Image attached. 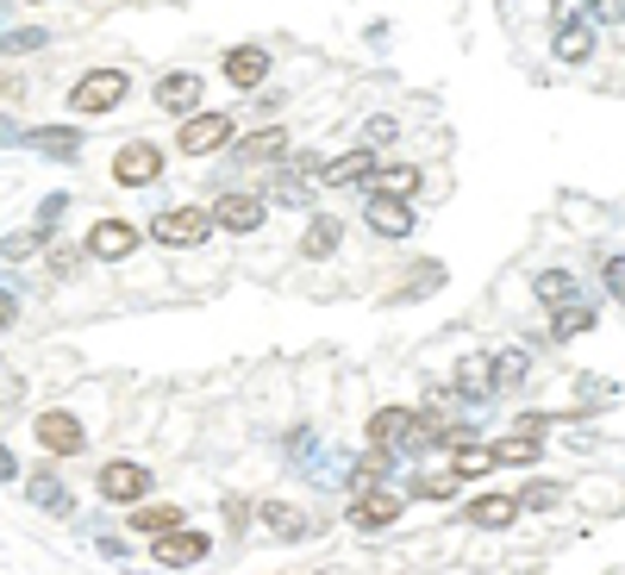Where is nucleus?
<instances>
[{"instance_id": "nucleus-1", "label": "nucleus", "mask_w": 625, "mask_h": 575, "mask_svg": "<svg viewBox=\"0 0 625 575\" xmlns=\"http://www.w3.org/2000/svg\"><path fill=\"white\" fill-rule=\"evenodd\" d=\"M125 95H132V75L113 70V63H100V70H88V75H75V82H70V113L100 120V113H113Z\"/></svg>"}, {"instance_id": "nucleus-2", "label": "nucleus", "mask_w": 625, "mask_h": 575, "mask_svg": "<svg viewBox=\"0 0 625 575\" xmlns=\"http://www.w3.org/2000/svg\"><path fill=\"white\" fill-rule=\"evenodd\" d=\"M207 232H213V213H207V207H163V213L150 220V238L170 245V250L207 245Z\"/></svg>"}, {"instance_id": "nucleus-3", "label": "nucleus", "mask_w": 625, "mask_h": 575, "mask_svg": "<svg viewBox=\"0 0 625 575\" xmlns=\"http://www.w3.org/2000/svg\"><path fill=\"white\" fill-rule=\"evenodd\" d=\"M232 113H188L182 120V132H175V150L182 157H213V150H225L232 145Z\"/></svg>"}, {"instance_id": "nucleus-4", "label": "nucleus", "mask_w": 625, "mask_h": 575, "mask_svg": "<svg viewBox=\"0 0 625 575\" xmlns=\"http://www.w3.org/2000/svg\"><path fill=\"white\" fill-rule=\"evenodd\" d=\"M207 213H213V225H220V232H263L270 200L250 195V188H220V200H213Z\"/></svg>"}, {"instance_id": "nucleus-5", "label": "nucleus", "mask_w": 625, "mask_h": 575, "mask_svg": "<svg viewBox=\"0 0 625 575\" xmlns=\"http://www.w3.org/2000/svg\"><path fill=\"white\" fill-rule=\"evenodd\" d=\"M113 182H120V188H150V182H163V150L145 145V138L120 145L113 150Z\"/></svg>"}, {"instance_id": "nucleus-6", "label": "nucleus", "mask_w": 625, "mask_h": 575, "mask_svg": "<svg viewBox=\"0 0 625 575\" xmlns=\"http://www.w3.org/2000/svg\"><path fill=\"white\" fill-rule=\"evenodd\" d=\"M370 438L382 450H407V445H420L425 438V413H413V407H382L370 420Z\"/></svg>"}, {"instance_id": "nucleus-7", "label": "nucleus", "mask_w": 625, "mask_h": 575, "mask_svg": "<svg viewBox=\"0 0 625 575\" xmlns=\"http://www.w3.org/2000/svg\"><path fill=\"white\" fill-rule=\"evenodd\" d=\"M220 75L232 82V88L257 95V88L270 82V50H263V45H232V50L220 57Z\"/></svg>"}, {"instance_id": "nucleus-8", "label": "nucleus", "mask_w": 625, "mask_h": 575, "mask_svg": "<svg viewBox=\"0 0 625 575\" xmlns=\"http://www.w3.org/2000/svg\"><path fill=\"white\" fill-rule=\"evenodd\" d=\"M363 225H370V232H382V238H407V232H413V207H407L400 195L370 188V200H363Z\"/></svg>"}, {"instance_id": "nucleus-9", "label": "nucleus", "mask_w": 625, "mask_h": 575, "mask_svg": "<svg viewBox=\"0 0 625 575\" xmlns=\"http://www.w3.org/2000/svg\"><path fill=\"white\" fill-rule=\"evenodd\" d=\"M138 238H145V232H138L132 220H100L95 232H88V257H100V263H125V257L138 250Z\"/></svg>"}, {"instance_id": "nucleus-10", "label": "nucleus", "mask_w": 625, "mask_h": 575, "mask_svg": "<svg viewBox=\"0 0 625 575\" xmlns=\"http://www.w3.org/2000/svg\"><path fill=\"white\" fill-rule=\"evenodd\" d=\"M32 438H38L50 457H75V450L88 445V432H82V420H75V413H38Z\"/></svg>"}, {"instance_id": "nucleus-11", "label": "nucleus", "mask_w": 625, "mask_h": 575, "mask_svg": "<svg viewBox=\"0 0 625 575\" xmlns=\"http://www.w3.org/2000/svg\"><path fill=\"white\" fill-rule=\"evenodd\" d=\"M400 520V495H388V488H357V500H350V525L357 532H382V525Z\"/></svg>"}, {"instance_id": "nucleus-12", "label": "nucleus", "mask_w": 625, "mask_h": 575, "mask_svg": "<svg viewBox=\"0 0 625 575\" xmlns=\"http://www.w3.org/2000/svg\"><path fill=\"white\" fill-rule=\"evenodd\" d=\"M375 175V145H357V150H345V157H332L320 170V182L325 188H363Z\"/></svg>"}, {"instance_id": "nucleus-13", "label": "nucleus", "mask_w": 625, "mask_h": 575, "mask_svg": "<svg viewBox=\"0 0 625 575\" xmlns=\"http://www.w3.org/2000/svg\"><path fill=\"white\" fill-rule=\"evenodd\" d=\"M95 482H100V500H145L150 495V470H145V463H107Z\"/></svg>"}, {"instance_id": "nucleus-14", "label": "nucleus", "mask_w": 625, "mask_h": 575, "mask_svg": "<svg viewBox=\"0 0 625 575\" xmlns=\"http://www.w3.org/2000/svg\"><path fill=\"white\" fill-rule=\"evenodd\" d=\"M200 88H207V82H200L195 70H170L163 82H157V107H163V113H182V120H188V113L200 107Z\"/></svg>"}, {"instance_id": "nucleus-15", "label": "nucleus", "mask_w": 625, "mask_h": 575, "mask_svg": "<svg viewBox=\"0 0 625 575\" xmlns=\"http://www.w3.org/2000/svg\"><path fill=\"white\" fill-rule=\"evenodd\" d=\"M200 557H207V532L175 525V532L157 538V563H163V570H188V563H200Z\"/></svg>"}, {"instance_id": "nucleus-16", "label": "nucleus", "mask_w": 625, "mask_h": 575, "mask_svg": "<svg viewBox=\"0 0 625 575\" xmlns=\"http://www.w3.org/2000/svg\"><path fill=\"white\" fill-rule=\"evenodd\" d=\"M25 145L45 150L50 163H75V157H82V132H75V125H32Z\"/></svg>"}, {"instance_id": "nucleus-17", "label": "nucleus", "mask_w": 625, "mask_h": 575, "mask_svg": "<svg viewBox=\"0 0 625 575\" xmlns=\"http://www.w3.org/2000/svg\"><path fill=\"white\" fill-rule=\"evenodd\" d=\"M513 520H520V495H475L470 500V525H482V532H507Z\"/></svg>"}, {"instance_id": "nucleus-18", "label": "nucleus", "mask_w": 625, "mask_h": 575, "mask_svg": "<svg viewBox=\"0 0 625 575\" xmlns=\"http://www.w3.org/2000/svg\"><path fill=\"white\" fill-rule=\"evenodd\" d=\"M263 525H270L275 538H288V545L313 538V520H307L300 507H288V500H263Z\"/></svg>"}, {"instance_id": "nucleus-19", "label": "nucleus", "mask_w": 625, "mask_h": 575, "mask_svg": "<svg viewBox=\"0 0 625 575\" xmlns=\"http://www.w3.org/2000/svg\"><path fill=\"white\" fill-rule=\"evenodd\" d=\"M25 500H38V507H50V513H75V500L63 495L57 470H32V475H25Z\"/></svg>"}, {"instance_id": "nucleus-20", "label": "nucleus", "mask_w": 625, "mask_h": 575, "mask_svg": "<svg viewBox=\"0 0 625 575\" xmlns=\"http://www.w3.org/2000/svg\"><path fill=\"white\" fill-rule=\"evenodd\" d=\"M282 157H288V132L282 125H270V132H257V138L238 145V163H282Z\"/></svg>"}, {"instance_id": "nucleus-21", "label": "nucleus", "mask_w": 625, "mask_h": 575, "mask_svg": "<svg viewBox=\"0 0 625 575\" xmlns=\"http://www.w3.org/2000/svg\"><path fill=\"white\" fill-rule=\"evenodd\" d=\"M525 375H532V357H525V350H500V357H488V388H520Z\"/></svg>"}, {"instance_id": "nucleus-22", "label": "nucleus", "mask_w": 625, "mask_h": 575, "mask_svg": "<svg viewBox=\"0 0 625 575\" xmlns=\"http://www.w3.org/2000/svg\"><path fill=\"white\" fill-rule=\"evenodd\" d=\"M557 57H563V63H588V57H595V32H588V20L557 25Z\"/></svg>"}, {"instance_id": "nucleus-23", "label": "nucleus", "mask_w": 625, "mask_h": 575, "mask_svg": "<svg viewBox=\"0 0 625 575\" xmlns=\"http://www.w3.org/2000/svg\"><path fill=\"white\" fill-rule=\"evenodd\" d=\"M370 182H375V188H382V195H400V200H413V195H420V182H425V175L413 170V163H395V170H375Z\"/></svg>"}, {"instance_id": "nucleus-24", "label": "nucleus", "mask_w": 625, "mask_h": 575, "mask_svg": "<svg viewBox=\"0 0 625 575\" xmlns=\"http://www.w3.org/2000/svg\"><path fill=\"white\" fill-rule=\"evenodd\" d=\"M550 332H557V338H582V332H595V307H582V300L557 307V313H550Z\"/></svg>"}, {"instance_id": "nucleus-25", "label": "nucleus", "mask_w": 625, "mask_h": 575, "mask_svg": "<svg viewBox=\"0 0 625 575\" xmlns=\"http://www.w3.org/2000/svg\"><path fill=\"white\" fill-rule=\"evenodd\" d=\"M532 295H538V300L550 307V313H557V307H570V300H575V275H570V270H545Z\"/></svg>"}, {"instance_id": "nucleus-26", "label": "nucleus", "mask_w": 625, "mask_h": 575, "mask_svg": "<svg viewBox=\"0 0 625 575\" xmlns=\"http://www.w3.org/2000/svg\"><path fill=\"white\" fill-rule=\"evenodd\" d=\"M338 232H345V225L338 220H307V238H300V250H307V257H332V250H338Z\"/></svg>"}, {"instance_id": "nucleus-27", "label": "nucleus", "mask_w": 625, "mask_h": 575, "mask_svg": "<svg viewBox=\"0 0 625 575\" xmlns=\"http://www.w3.org/2000/svg\"><path fill=\"white\" fill-rule=\"evenodd\" d=\"M175 525H182V507H138L132 513V532H150V538H163Z\"/></svg>"}, {"instance_id": "nucleus-28", "label": "nucleus", "mask_w": 625, "mask_h": 575, "mask_svg": "<svg viewBox=\"0 0 625 575\" xmlns=\"http://www.w3.org/2000/svg\"><path fill=\"white\" fill-rule=\"evenodd\" d=\"M50 32L45 25H20V32H0V57H20V50H45Z\"/></svg>"}, {"instance_id": "nucleus-29", "label": "nucleus", "mask_w": 625, "mask_h": 575, "mask_svg": "<svg viewBox=\"0 0 625 575\" xmlns=\"http://www.w3.org/2000/svg\"><path fill=\"white\" fill-rule=\"evenodd\" d=\"M488 457H495V463H532V457H538V438H532V432H513V438H500Z\"/></svg>"}, {"instance_id": "nucleus-30", "label": "nucleus", "mask_w": 625, "mask_h": 575, "mask_svg": "<svg viewBox=\"0 0 625 575\" xmlns=\"http://www.w3.org/2000/svg\"><path fill=\"white\" fill-rule=\"evenodd\" d=\"M457 482H463V475H457V470L420 475V482H413V495H420V500H450V495H457Z\"/></svg>"}, {"instance_id": "nucleus-31", "label": "nucleus", "mask_w": 625, "mask_h": 575, "mask_svg": "<svg viewBox=\"0 0 625 575\" xmlns=\"http://www.w3.org/2000/svg\"><path fill=\"white\" fill-rule=\"evenodd\" d=\"M450 470L463 475V482H470V475H488L495 470V457H488V450H475V445H463V438H457V463H450Z\"/></svg>"}, {"instance_id": "nucleus-32", "label": "nucleus", "mask_w": 625, "mask_h": 575, "mask_svg": "<svg viewBox=\"0 0 625 575\" xmlns=\"http://www.w3.org/2000/svg\"><path fill=\"white\" fill-rule=\"evenodd\" d=\"M38 245H45V225H38V232H13V238L0 245V257H7V263H20V257H32Z\"/></svg>"}, {"instance_id": "nucleus-33", "label": "nucleus", "mask_w": 625, "mask_h": 575, "mask_svg": "<svg viewBox=\"0 0 625 575\" xmlns=\"http://www.w3.org/2000/svg\"><path fill=\"white\" fill-rule=\"evenodd\" d=\"M457 382H463V395H488V363H463Z\"/></svg>"}, {"instance_id": "nucleus-34", "label": "nucleus", "mask_w": 625, "mask_h": 575, "mask_svg": "<svg viewBox=\"0 0 625 575\" xmlns=\"http://www.w3.org/2000/svg\"><path fill=\"white\" fill-rule=\"evenodd\" d=\"M557 500H563V488H550V482H545V488H525L520 507H557Z\"/></svg>"}, {"instance_id": "nucleus-35", "label": "nucleus", "mask_w": 625, "mask_h": 575, "mask_svg": "<svg viewBox=\"0 0 625 575\" xmlns=\"http://www.w3.org/2000/svg\"><path fill=\"white\" fill-rule=\"evenodd\" d=\"M363 132H370V145H388V138H395L400 125H395V120H388V113H375V120H370V125H363Z\"/></svg>"}, {"instance_id": "nucleus-36", "label": "nucleus", "mask_w": 625, "mask_h": 575, "mask_svg": "<svg viewBox=\"0 0 625 575\" xmlns=\"http://www.w3.org/2000/svg\"><path fill=\"white\" fill-rule=\"evenodd\" d=\"M13 325H20V300H13V295H7V288H0V338H7Z\"/></svg>"}, {"instance_id": "nucleus-37", "label": "nucleus", "mask_w": 625, "mask_h": 575, "mask_svg": "<svg viewBox=\"0 0 625 575\" xmlns=\"http://www.w3.org/2000/svg\"><path fill=\"white\" fill-rule=\"evenodd\" d=\"M607 288H613V300L625 307V257H613V263H607Z\"/></svg>"}, {"instance_id": "nucleus-38", "label": "nucleus", "mask_w": 625, "mask_h": 575, "mask_svg": "<svg viewBox=\"0 0 625 575\" xmlns=\"http://www.w3.org/2000/svg\"><path fill=\"white\" fill-rule=\"evenodd\" d=\"M550 20H557V25H575V20H588V13H582V0H557V7H550Z\"/></svg>"}, {"instance_id": "nucleus-39", "label": "nucleus", "mask_w": 625, "mask_h": 575, "mask_svg": "<svg viewBox=\"0 0 625 575\" xmlns=\"http://www.w3.org/2000/svg\"><path fill=\"white\" fill-rule=\"evenodd\" d=\"M75 263H82V257H75V250H50V270H57V275H70Z\"/></svg>"}, {"instance_id": "nucleus-40", "label": "nucleus", "mask_w": 625, "mask_h": 575, "mask_svg": "<svg viewBox=\"0 0 625 575\" xmlns=\"http://www.w3.org/2000/svg\"><path fill=\"white\" fill-rule=\"evenodd\" d=\"M7 145H25V132H20L13 120H7V113H0V150H7Z\"/></svg>"}, {"instance_id": "nucleus-41", "label": "nucleus", "mask_w": 625, "mask_h": 575, "mask_svg": "<svg viewBox=\"0 0 625 575\" xmlns=\"http://www.w3.org/2000/svg\"><path fill=\"white\" fill-rule=\"evenodd\" d=\"M595 13H600V20L620 25V20H625V0H595Z\"/></svg>"}, {"instance_id": "nucleus-42", "label": "nucleus", "mask_w": 625, "mask_h": 575, "mask_svg": "<svg viewBox=\"0 0 625 575\" xmlns=\"http://www.w3.org/2000/svg\"><path fill=\"white\" fill-rule=\"evenodd\" d=\"M0 482H20V463H13V450L0 445Z\"/></svg>"}, {"instance_id": "nucleus-43", "label": "nucleus", "mask_w": 625, "mask_h": 575, "mask_svg": "<svg viewBox=\"0 0 625 575\" xmlns=\"http://www.w3.org/2000/svg\"><path fill=\"white\" fill-rule=\"evenodd\" d=\"M0 375H7V363H0Z\"/></svg>"}]
</instances>
